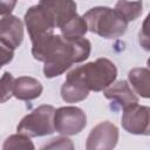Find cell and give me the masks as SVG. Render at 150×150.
I'll list each match as a JSON object with an SVG mask.
<instances>
[{
  "label": "cell",
  "instance_id": "cell-17",
  "mask_svg": "<svg viewBox=\"0 0 150 150\" xmlns=\"http://www.w3.org/2000/svg\"><path fill=\"white\" fill-rule=\"evenodd\" d=\"M142 8L143 4L141 1H117L115 5V9L120 12L128 22L136 20L142 14Z\"/></svg>",
  "mask_w": 150,
  "mask_h": 150
},
{
  "label": "cell",
  "instance_id": "cell-9",
  "mask_svg": "<svg viewBox=\"0 0 150 150\" xmlns=\"http://www.w3.org/2000/svg\"><path fill=\"white\" fill-rule=\"evenodd\" d=\"M23 40V22L15 15H8L0 21V42L12 50L16 49Z\"/></svg>",
  "mask_w": 150,
  "mask_h": 150
},
{
  "label": "cell",
  "instance_id": "cell-8",
  "mask_svg": "<svg viewBox=\"0 0 150 150\" xmlns=\"http://www.w3.org/2000/svg\"><path fill=\"white\" fill-rule=\"evenodd\" d=\"M121 123L123 129L130 134L148 136L150 134V108L137 103L123 109Z\"/></svg>",
  "mask_w": 150,
  "mask_h": 150
},
{
  "label": "cell",
  "instance_id": "cell-14",
  "mask_svg": "<svg viewBox=\"0 0 150 150\" xmlns=\"http://www.w3.org/2000/svg\"><path fill=\"white\" fill-rule=\"evenodd\" d=\"M128 81L132 91L143 98L150 97V70L145 67L132 68L128 73Z\"/></svg>",
  "mask_w": 150,
  "mask_h": 150
},
{
  "label": "cell",
  "instance_id": "cell-10",
  "mask_svg": "<svg viewBox=\"0 0 150 150\" xmlns=\"http://www.w3.org/2000/svg\"><path fill=\"white\" fill-rule=\"evenodd\" d=\"M89 95V90L86 87L82 79L79 76L75 69H71L61 87V97L67 103H76L83 101Z\"/></svg>",
  "mask_w": 150,
  "mask_h": 150
},
{
  "label": "cell",
  "instance_id": "cell-1",
  "mask_svg": "<svg viewBox=\"0 0 150 150\" xmlns=\"http://www.w3.org/2000/svg\"><path fill=\"white\" fill-rule=\"evenodd\" d=\"M91 43L86 38L66 39L61 34H45L32 41V55L45 63L43 74L47 79L62 75L74 63L87 60Z\"/></svg>",
  "mask_w": 150,
  "mask_h": 150
},
{
  "label": "cell",
  "instance_id": "cell-12",
  "mask_svg": "<svg viewBox=\"0 0 150 150\" xmlns=\"http://www.w3.org/2000/svg\"><path fill=\"white\" fill-rule=\"evenodd\" d=\"M43 87L40 81L30 76H20L14 80L13 96L21 101H32L42 94Z\"/></svg>",
  "mask_w": 150,
  "mask_h": 150
},
{
  "label": "cell",
  "instance_id": "cell-21",
  "mask_svg": "<svg viewBox=\"0 0 150 150\" xmlns=\"http://www.w3.org/2000/svg\"><path fill=\"white\" fill-rule=\"evenodd\" d=\"M16 6V1L9 0V1H0V21L7 18L8 15H12V11Z\"/></svg>",
  "mask_w": 150,
  "mask_h": 150
},
{
  "label": "cell",
  "instance_id": "cell-6",
  "mask_svg": "<svg viewBox=\"0 0 150 150\" xmlns=\"http://www.w3.org/2000/svg\"><path fill=\"white\" fill-rule=\"evenodd\" d=\"M23 20L30 41H34L45 34L54 33L55 22L53 15L41 2L29 7L25 13Z\"/></svg>",
  "mask_w": 150,
  "mask_h": 150
},
{
  "label": "cell",
  "instance_id": "cell-19",
  "mask_svg": "<svg viewBox=\"0 0 150 150\" xmlns=\"http://www.w3.org/2000/svg\"><path fill=\"white\" fill-rule=\"evenodd\" d=\"M40 150H75L74 143L66 136H59L52 138L48 143L40 148Z\"/></svg>",
  "mask_w": 150,
  "mask_h": 150
},
{
  "label": "cell",
  "instance_id": "cell-4",
  "mask_svg": "<svg viewBox=\"0 0 150 150\" xmlns=\"http://www.w3.org/2000/svg\"><path fill=\"white\" fill-rule=\"evenodd\" d=\"M54 114L55 108L50 104H42L35 108L18 124V134H22L29 138L53 134L55 131Z\"/></svg>",
  "mask_w": 150,
  "mask_h": 150
},
{
  "label": "cell",
  "instance_id": "cell-22",
  "mask_svg": "<svg viewBox=\"0 0 150 150\" xmlns=\"http://www.w3.org/2000/svg\"><path fill=\"white\" fill-rule=\"evenodd\" d=\"M148 19H149V16H146V19L143 23V28L139 32V43L146 50L150 49V47H149V34H148Z\"/></svg>",
  "mask_w": 150,
  "mask_h": 150
},
{
  "label": "cell",
  "instance_id": "cell-3",
  "mask_svg": "<svg viewBox=\"0 0 150 150\" xmlns=\"http://www.w3.org/2000/svg\"><path fill=\"white\" fill-rule=\"evenodd\" d=\"M89 91H103L117 77V68L112 61L100 57L93 62L74 68Z\"/></svg>",
  "mask_w": 150,
  "mask_h": 150
},
{
  "label": "cell",
  "instance_id": "cell-7",
  "mask_svg": "<svg viewBox=\"0 0 150 150\" xmlns=\"http://www.w3.org/2000/svg\"><path fill=\"white\" fill-rule=\"evenodd\" d=\"M118 142V129L109 122H100L89 132L86 150H114Z\"/></svg>",
  "mask_w": 150,
  "mask_h": 150
},
{
  "label": "cell",
  "instance_id": "cell-20",
  "mask_svg": "<svg viewBox=\"0 0 150 150\" xmlns=\"http://www.w3.org/2000/svg\"><path fill=\"white\" fill-rule=\"evenodd\" d=\"M13 57H14V50H12L6 45L0 42V69L5 64L9 63L13 60Z\"/></svg>",
  "mask_w": 150,
  "mask_h": 150
},
{
  "label": "cell",
  "instance_id": "cell-2",
  "mask_svg": "<svg viewBox=\"0 0 150 150\" xmlns=\"http://www.w3.org/2000/svg\"><path fill=\"white\" fill-rule=\"evenodd\" d=\"M82 18L88 30L104 39H116L124 35L129 23L120 12L107 6L93 7Z\"/></svg>",
  "mask_w": 150,
  "mask_h": 150
},
{
  "label": "cell",
  "instance_id": "cell-13",
  "mask_svg": "<svg viewBox=\"0 0 150 150\" xmlns=\"http://www.w3.org/2000/svg\"><path fill=\"white\" fill-rule=\"evenodd\" d=\"M53 15L55 28H60L63 23H66L68 20H70L73 16H75L77 5L74 1H40Z\"/></svg>",
  "mask_w": 150,
  "mask_h": 150
},
{
  "label": "cell",
  "instance_id": "cell-11",
  "mask_svg": "<svg viewBox=\"0 0 150 150\" xmlns=\"http://www.w3.org/2000/svg\"><path fill=\"white\" fill-rule=\"evenodd\" d=\"M103 94L108 100L116 102L122 109L138 103V97L130 88V84L124 80L114 82L103 90Z\"/></svg>",
  "mask_w": 150,
  "mask_h": 150
},
{
  "label": "cell",
  "instance_id": "cell-16",
  "mask_svg": "<svg viewBox=\"0 0 150 150\" xmlns=\"http://www.w3.org/2000/svg\"><path fill=\"white\" fill-rule=\"evenodd\" d=\"M2 150H35V146L29 137L22 134H13L5 139Z\"/></svg>",
  "mask_w": 150,
  "mask_h": 150
},
{
  "label": "cell",
  "instance_id": "cell-15",
  "mask_svg": "<svg viewBox=\"0 0 150 150\" xmlns=\"http://www.w3.org/2000/svg\"><path fill=\"white\" fill-rule=\"evenodd\" d=\"M61 35L66 39H74V38H84L86 33L88 32L87 23L82 16L76 14L66 23H63L60 28Z\"/></svg>",
  "mask_w": 150,
  "mask_h": 150
},
{
  "label": "cell",
  "instance_id": "cell-5",
  "mask_svg": "<svg viewBox=\"0 0 150 150\" xmlns=\"http://www.w3.org/2000/svg\"><path fill=\"white\" fill-rule=\"evenodd\" d=\"M87 125V115L86 112L74 105H66L55 109L54 114V129L55 131L66 135L73 136L80 134Z\"/></svg>",
  "mask_w": 150,
  "mask_h": 150
},
{
  "label": "cell",
  "instance_id": "cell-18",
  "mask_svg": "<svg viewBox=\"0 0 150 150\" xmlns=\"http://www.w3.org/2000/svg\"><path fill=\"white\" fill-rule=\"evenodd\" d=\"M14 77L11 73L5 71L0 77V103L7 102L13 96Z\"/></svg>",
  "mask_w": 150,
  "mask_h": 150
}]
</instances>
